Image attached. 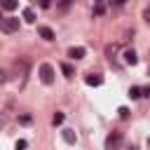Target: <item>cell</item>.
Wrapping results in <instances>:
<instances>
[{
    "label": "cell",
    "instance_id": "8",
    "mask_svg": "<svg viewBox=\"0 0 150 150\" xmlns=\"http://www.w3.org/2000/svg\"><path fill=\"white\" fill-rule=\"evenodd\" d=\"M117 52H120V45H108V49H105V54H108V59H110V63L117 59Z\"/></svg>",
    "mask_w": 150,
    "mask_h": 150
},
{
    "label": "cell",
    "instance_id": "12",
    "mask_svg": "<svg viewBox=\"0 0 150 150\" xmlns=\"http://www.w3.org/2000/svg\"><path fill=\"white\" fill-rule=\"evenodd\" d=\"M61 70H63V75H66V77H73V75H75L73 66H68V63H61Z\"/></svg>",
    "mask_w": 150,
    "mask_h": 150
},
{
    "label": "cell",
    "instance_id": "25",
    "mask_svg": "<svg viewBox=\"0 0 150 150\" xmlns=\"http://www.w3.org/2000/svg\"><path fill=\"white\" fill-rule=\"evenodd\" d=\"M0 19H2V16H0Z\"/></svg>",
    "mask_w": 150,
    "mask_h": 150
},
{
    "label": "cell",
    "instance_id": "2",
    "mask_svg": "<svg viewBox=\"0 0 150 150\" xmlns=\"http://www.w3.org/2000/svg\"><path fill=\"white\" fill-rule=\"evenodd\" d=\"M122 141H124V136H122L120 131H112V134L105 138V150H120V148H122Z\"/></svg>",
    "mask_w": 150,
    "mask_h": 150
},
{
    "label": "cell",
    "instance_id": "4",
    "mask_svg": "<svg viewBox=\"0 0 150 150\" xmlns=\"http://www.w3.org/2000/svg\"><path fill=\"white\" fill-rule=\"evenodd\" d=\"M84 82H87V84H89V87H98V84H101V82H103V77H101V75H98V73H89V75H87V77H84Z\"/></svg>",
    "mask_w": 150,
    "mask_h": 150
},
{
    "label": "cell",
    "instance_id": "7",
    "mask_svg": "<svg viewBox=\"0 0 150 150\" xmlns=\"http://www.w3.org/2000/svg\"><path fill=\"white\" fill-rule=\"evenodd\" d=\"M61 136H63V141H66V143H70V145L77 141V136H75V131H73V129H63V131H61Z\"/></svg>",
    "mask_w": 150,
    "mask_h": 150
},
{
    "label": "cell",
    "instance_id": "13",
    "mask_svg": "<svg viewBox=\"0 0 150 150\" xmlns=\"http://www.w3.org/2000/svg\"><path fill=\"white\" fill-rule=\"evenodd\" d=\"M141 94H143L141 87H131V89H129V96H131V98H141Z\"/></svg>",
    "mask_w": 150,
    "mask_h": 150
},
{
    "label": "cell",
    "instance_id": "20",
    "mask_svg": "<svg viewBox=\"0 0 150 150\" xmlns=\"http://www.w3.org/2000/svg\"><path fill=\"white\" fill-rule=\"evenodd\" d=\"M112 2H115L117 7H120V5H124V0H112Z\"/></svg>",
    "mask_w": 150,
    "mask_h": 150
},
{
    "label": "cell",
    "instance_id": "6",
    "mask_svg": "<svg viewBox=\"0 0 150 150\" xmlns=\"http://www.w3.org/2000/svg\"><path fill=\"white\" fill-rule=\"evenodd\" d=\"M68 56L75 59V61L82 59V56H84V47H70V49H68Z\"/></svg>",
    "mask_w": 150,
    "mask_h": 150
},
{
    "label": "cell",
    "instance_id": "24",
    "mask_svg": "<svg viewBox=\"0 0 150 150\" xmlns=\"http://www.w3.org/2000/svg\"><path fill=\"white\" fill-rule=\"evenodd\" d=\"M131 150H136V148H131Z\"/></svg>",
    "mask_w": 150,
    "mask_h": 150
},
{
    "label": "cell",
    "instance_id": "15",
    "mask_svg": "<svg viewBox=\"0 0 150 150\" xmlns=\"http://www.w3.org/2000/svg\"><path fill=\"white\" fill-rule=\"evenodd\" d=\"M52 122H54V124H61V122H63V112H56V115L52 117Z\"/></svg>",
    "mask_w": 150,
    "mask_h": 150
},
{
    "label": "cell",
    "instance_id": "22",
    "mask_svg": "<svg viewBox=\"0 0 150 150\" xmlns=\"http://www.w3.org/2000/svg\"><path fill=\"white\" fill-rule=\"evenodd\" d=\"M148 145H150V138H148Z\"/></svg>",
    "mask_w": 150,
    "mask_h": 150
},
{
    "label": "cell",
    "instance_id": "11",
    "mask_svg": "<svg viewBox=\"0 0 150 150\" xmlns=\"http://www.w3.org/2000/svg\"><path fill=\"white\" fill-rule=\"evenodd\" d=\"M23 21L33 23V21H35V12H33V9H23Z\"/></svg>",
    "mask_w": 150,
    "mask_h": 150
},
{
    "label": "cell",
    "instance_id": "17",
    "mask_svg": "<svg viewBox=\"0 0 150 150\" xmlns=\"http://www.w3.org/2000/svg\"><path fill=\"white\" fill-rule=\"evenodd\" d=\"M143 19H145V23H150V5L145 7V12H143Z\"/></svg>",
    "mask_w": 150,
    "mask_h": 150
},
{
    "label": "cell",
    "instance_id": "1",
    "mask_svg": "<svg viewBox=\"0 0 150 150\" xmlns=\"http://www.w3.org/2000/svg\"><path fill=\"white\" fill-rule=\"evenodd\" d=\"M0 30H2V33H16V30H19V19H14V16L0 19Z\"/></svg>",
    "mask_w": 150,
    "mask_h": 150
},
{
    "label": "cell",
    "instance_id": "21",
    "mask_svg": "<svg viewBox=\"0 0 150 150\" xmlns=\"http://www.w3.org/2000/svg\"><path fill=\"white\" fill-rule=\"evenodd\" d=\"M61 5H63V7H66V5H70V0H61Z\"/></svg>",
    "mask_w": 150,
    "mask_h": 150
},
{
    "label": "cell",
    "instance_id": "3",
    "mask_svg": "<svg viewBox=\"0 0 150 150\" xmlns=\"http://www.w3.org/2000/svg\"><path fill=\"white\" fill-rule=\"evenodd\" d=\"M40 80H42V84H52L54 82V68L49 63H42L40 66Z\"/></svg>",
    "mask_w": 150,
    "mask_h": 150
},
{
    "label": "cell",
    "instance_id": "16",
    "mask_svg": "<svg viewBox=\"0 0 150 150\" xmlns=\"http://www.w3.org/2000/svg\"><path fill=\"white\" fill-rule=\"evenodd\" d=\"M26 145H28V143H26V141L21 138V141H16V145H14V150H26Z\"/></svg>",
    "mask_w": 150,
    "mask_h": 150
},
{
    "label": "cell",
    "instance_id": "18",
    "mask_svg": "<svg viewBox=\"0 0 150 150\" xmlns=\"http://www.w3.org/2000/svg\"><path fill=\"white\" fill-rule=\"evenodd\" d=\"M38 2H40V7H42V9H47V7L52 5V0H38Z\"/></svg>",
    "mask_w": 150,
    "mask_h": 150
},
{
    "label": "cell",
    "instance_id": "9",
    "mask_svg": "<svg viewBox=\"0 0 150 150\" xmlns=\"http://www.w3.org/2000/svg\"><path fill=\"white\" fill-rule=\"evenodd\" d=\"M136 61H138V56H136V52H134V49H127V52H124V63H129V66H134Z\"/></svg>",
    "mask_w": 150,
    "mask_h": 150
},
{
    "label": "cell",
    "instance_id": "5",
    "mask_svg": "<svg viewBox=\"0 0 150 150\" xmlns=\"http://www.w3.org/2000/svg\"><path fill=\"white\" fill-rule=\"evenodd\" d=\"M38 33H40V38H45L47 42H52V40H54V30H52L49 26H40V28H38Z\"/></svg>",
    "mask_w": 150,
    "mask_h": 150
},
{
    "label": "cell",
    "instance_id": "10",
    "mask_svg": "<svg viewBox=\"0 0 150 150\" xmlns=\"http://www.w3.org/2000/svg\"><path fill=\"white\" fill-rule=\"evenodd\" d=\"M16 5H19L16 0H0V7H2V9H7V12H14V9H16Z\"/></svg>",
    "mask_w": 150,
    "mask_h": 150
},
{
    "label": "cell",
    "instance_id": "14",
    "mask_svg": "<svg viewBox=\"0 0 150 150\" xmlns=\"http://www.w3.org/2000/svg\"><path fill=\"white\" fill-rule=\"evenodd\" d=\"M103 12H105V7H103V2H96V7H94V14H96V16H101Z\"/></svg>",
    "mask_w": 150,
    "mask_h": 150
},
{
    "label": "cell",
    "instance_id": "19",
    "mask_svg": "<svg viewBox=\"0 0 150 150\" xmlns=\"http://www.w3.org/2000/svg\"><path fill=\"white\" fill-rule=\"evenodd\" d=\"M5 80H7V77H5V73H2V70H0V84H2V82H5Z\"/></svg>",
    "mask_w": 150,
    "mask_h": 150
},
{
    "label": "cell",
    "instance_id": "23",
    "mask_svg": "<svg viewBox=\"0 0 150 150\" xmlns=\"http://www.w3.org/2000/svg\"><path fill=\"white\" fill-rule=\"evenodd\" d=\"M96 2H103V0H96Z\"/></svg>",
    "mask_w": 150,
    "mask_h": 150
}]
</instances>
